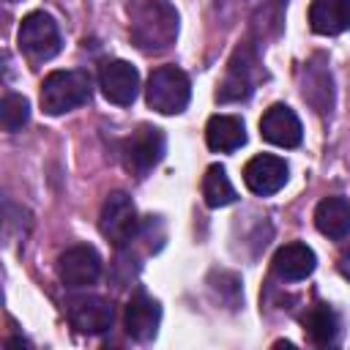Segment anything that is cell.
<instances>
[{
    "label": "cell",
    "instance_id": "6da1fadb",
    "mask_svg": "<svg viewBox=\"0 0 350 350\" xmlns=\"http://www.w3.org/2000/svg\"><path fill=\"white\" fill-rule=\"evenodd\" d=\"M129 33L139 52H164L178 38V14L167 0H137L131 8Z\"/></svg>",
    "mask_w": 350,
    "mask_h": 350
},
{
    "label": "cell",
    "instance_id": "7a4b0ae2",
    "mask_svg": "<svg viewBox=\"0 0 350 350\" xmlns=\"http://www.w3.org/2000/svg\"><path fill=\"white\" fill-rule=\"evenodd\" d=\"M90 93H93L90 74L82 68H66V71H52L44 77L38 101L46 115H63V112H71L88 104Z\"/></svg>",
    "mask_w": 350,
    "mask_h": 350
},
{
    "label": "cell",
    "instance_id": "3957f363",
    "mask_svg": "<svg viewBox=\"0 0 350 350\" xmlns=\"http://www.w3.org/2000/svg\"><path fill=\"white\" fill-rule=\"evenodd\" d=\"M191 98V82L189 77L175 66H159L145 85V101L150 109L161 115H178L189 107Z\"/></svg>",
    "mask_w": 350,
    "mask_h": 350
},
{
    "label": "cell",
    "instance_id": "277c9868",
    "mask_svg": "<svg viewBox=\"0 0 350 350\" xmlns=\"http://www.w3.org/2000/svg\"><path fill=\"white\" fill-rule=\"evenodd\" d=\"M98 230L118 249L129 246L139 235L137 208H134V202H131V197L126 191L107 194V200L101 205V213H98Z\"/></svg>",
    "mask_w": 350,
    "mask_h": 350
},
{
    "label": "cell",
    "instance_id": "5b68a950",
    "mask_svg": "<svg viewBox=\"0 0 350 350\" xmlns=\"http://www.w3.org/2000/svg\"><path fill=\"white\" fill-rule=\"evenodd\" d=\"M19 49L33 60V63H44L49 57H55L60 52V30L57 22L44 14V11H33L22 19L19 33H16Z\"/></svg>",
    "mask_w": 350,
    "mask_h": 350
},
{
    "label": "cell",
    "instance_id": "8992f818",
    "mask_svg": "<svg viewBox=\"0 0 350 350\" xmlns=\"http://www.w3.org/2000/svg\"><path fill=\"white\" fill-rule=\"evenodd\" d=\"M164 150H167L164 131L156 126H148V123H142L137 131H131V137H126L120 145L123 164L137 175L150 172L164 159Z\"/></svg>",
    "mask_w": 350,
    "mask_h": 350
},
{
    "label": "cell",
    "instance_id": "52a82bcc",
    "mask_svg": "<svg viewBox=\"0 0 350 350\" xmlns=\"http://www.w3.org/2000/svg\"><path fill=\"white\" fill-rule=\"evenodd\" d=\"M57 276L71 290L93 284L101 276V257H98V252L93 246H88V243H77V246L66 249L57 257Z\"/></svg>",
    "mask_w": 350,
    "mask_h": 350
},
{
    "label": "cell",
    "instance_id": "ba28073f",
    "mask_svg": "<svg viewBox=\"0 0 350 350\" xmlns=\"http://www.w3.org/2000/svg\"><path fill=\"white\" fill-rule=\"evenodd\" d=\"M98 88L107 101L129 107L139 93V71L126 60H107L98 71Z\"/></svg>",
    "mask_w": 350,
    "mask_h": 350
},
{
    "label": "cell",
    "instance_id": "9c48e42d",
    "mask_svg": "<svg viewBox=\"0 0 350 350\" xmlns=\"http://www.w3.org/2000/svg\"><path fill=\"white\" fill-rule=\"evenodd\" d=\"M287 164L284 159L279 156H271V153H260L254 159L246 161L243 167V183L252 194H260V197H268V194H276L284 183H287Z\"/></svg>",
    "mask_w": 350,
    "mask_h": 350
},
{
    "label": "cell",
    "instance_id": "30bf717a",
    "mask_svg": "<svg viewBox=\"0 0 350 350\" xmlns=\"http://www.w3.org/2000/svg\"><path fill=\"white\" fill-rule=\"evenodd\" d=\"M159 323H161V306L156 298H150L145 290H137L129 304H126V312H123V325H126V334L137 342H150L159 331Z\"/></svg>",
    "mask_w": 350,
    "mask_h": 350
},
{
    "label": "cell",
    "instance_id": "8fae6325",
    "mask_svg": "<svg viewBox=\"0 0 350 350\" xmlns=\"http://www.w3.org/2000/svg\"><path fill=\"white\" fill-rule=\"evenodd\" d=\"M260 134L276 148H298L304 139L301 120L287 104H273L265 109V115L260 118Z\"/></svg>",
    "mask_w": 350,
    "mask_h": 350
},
{
    "label": "cell",
    "instance_id": "7c38bea8",
    "mask_svg": "<svg viewBox=\"0 0 350 350\" xmlns=\"http://www.w3.org/2000/svg\"><path fill=\"white\" fill-rule=\"evenodd\" d=\"M112 304L101 295H82L68 304V320L79 334H104L112 325Z\"/></svg>",
    "mask_w": 350,
    "mask_h": 350
},
{
    "label": "cell",
    "instance_id": "4fadbf2b",
    "mask_svg": "<svg viewBox=\"0 0 350 350\" xmlns=\"http://www.w3.org/2000/svg\"><path fill=\"white\" fill-rule=\"evenodd\" d=\"M317 265V257L314 252L306 246V243H284L276 249L273 260H271V271L284 279V282H298V279H306Z\"/></svg>",
    "mask_w": 350,
    "mask_h": 350
},
{
    "label": "cell",
    "instance_id": "5bb4252c",
    "mask_svg": "<svg viewBox=\"0 0 350 350\" xmlns=\"http://www.w3.org/2000/svg\"><path fill=\"white\" fill-rule=\"evenodd\" d=\"M314 227L334 241L350 235V200L347 197H323L314 208Z\"/></svg>",
    "mask_w": 350,
    "mask_h": 350
},
{
    "label": "cell",
    "instance_id": "9a60e30c",
    "mask_svg": "<svg viewBox=\"0 0 350 350\" xmlns=\"http://www.w3.org/2000/svg\"><path fill=\"white\" fill-rule=\"evenodd\" d=\"M205 142L216 153H232L246 142V126L235 115H213L205 126Z\"/></svg>",
    "mask_w": 350,
    "mask_h": 350
},
{
    "label": "cell",
    "instance_id": "2e32d148",
    "mask_svg": "<svg viewBox=\"0 0 350 350\" xmlns=\"http://www.w3.org/2000/svg\"><path fill=\"white\" fill-rule=\"evenodd\" d=\"M309 25L320 36L350 30V0H314L309 8Z\"/></svg>",
    "mask_w": 350,
    "mask_h": 350
},
{
    "label": "cell",
    "instance_id": "e0dca14e",
    "mask_svg": "<svg viewBox=\"0 0 350 350\" xmlns=\"http://www.w3.org/2000/svg\"><path fill=\"white\" fill-rule=\"evenodd\" d=\"M301 323H304V331L309 334L312 342H317V345L336 342L339 317H336V312L328 304H314L312 309H306V314L301 317Z\"/></svg>",
    "mask_w": 350,
    "mask_h": 350
},
{
    "label": "cell",
    "instance_id": "ac0fdd59",
    "mask_svg": "<svg viewBox=\"0 0 350 350\" xmlns=\"http://www.w3.org/2000/svg\"><path fill=\"white\" fill-rule=\"evenodd\" d=\"M202 200L208 208H224L238 200L235 186L227 178V170L221 164H211L202 175Z\"/></svg>",
    "mask_w": 350,
    "mask_h": 350
},
{
    "label": "cell",
    "instance_id": "d6986e66",
    "mask_svg": "<svg viewBox=\"0 0 350 350\" xmlns=\"http://www.w3.org/2000/svg\"><path fill=\"white\" fill-rule=\"evenodd\" d=\"M30 120V101L19 93H5L0 101V123L5 131H19Z\"/></svg>",
    "mask_w": 350,
    "mask_h": 350
},
{
    "label": "cell",
    "instance_id": "ffe728a7",
    "mask_svg": "<svg viewBox=\"0 0 350 350\" xmlns=\"http://www.w3.org/2000/svg\"><path fill=\"white\" fill-rule=\"evenodd\" d=\"M339 262H342V271H345V273L350 276V249H347V252H345V254L339 257Z\"/></svg>",
    "mask_w": 350,
    "mask_h": 350
},
{
    "label": "cell",
    "instance_id": "44dd1931",
    "mask_svg": "<svg viewBox=\"0 0 350 350\" xmlns=\"http://www.w3.org/2000/svg\"><path fill=\"white\" fill-rule=\"evenodd\" d=\"M5 3H16V0H5Z\"/></svg>",
    "mask_w": 350,
    "mask_h": 350
}]
</instances>
